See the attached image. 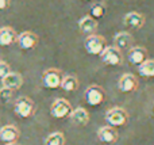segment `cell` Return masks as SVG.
I'll use <instances>...</instances> for the list:
<instances>
[{
  "label": "cell",
  "mask_w": 154,
  "mask_h": 145,
  "mask_svg": "<svg viewBox=\"0 0 154 145\" xmlns=\"http://www.w3.org/2000/svg\"><path fill=\"white\" fill-rule=\"evenodd\" d=\"M107 48V41L103 35L100 34H92L88 35L84 41V49L88 54L92 56H100Z\"/></svg>",
  "instance_id": "6da1fadb"
},
{
  "label": "cell",
  "mask_w": 154,
  "mask_h": 145,
  "mask_svg": "<svg viewBox=\"0 0 154 145\" xmlns=\"http://www.w3.org/2000/svg\"><path fill=\"white\" fill-rule=\"evenodd\" d=\"M104 118H106V122L108 124V126H125L128 121V113L122 107H112L106 113Z\"/></svg>",
  "instance_id": "7a4b0ae2"
},
{
  "label": "cell",
  "mask_w": 154,
  "mask_h": 145,
  "mask_svg": "<svg viewBox=\"0 0 154 145\" xmlns=\"http://www.w3.org/2000/svg\"><path fill=\"white\" fill-rule=\"evenodd\" d=\"M73 111V107L66 99L64 98H58L56 99L50 106V114L51 117L57 119H64V118H69L70 114Z\"/></svg>",
  "instance_id": "3957f363"
},
{
  "label": "cell",
  "mask_w": 154,
  "mask_h": 145,
  "mask_svg": "<svg viewBox=\"0 0 154 145\" xmlns=\"http://www.w3.org/2000/svg\"><path fill=\"white\" fill-rule=\"evenodd\" d=\"M14 111L20 118H30L35 111V105L29 96H20L14 103Z\"/></svg>",
  "instance_id": "277c9868"
},
{
  "label": "cell",
  "mask_w": 154,
  "mask_h": 145,
  "mask_svg": "<svg viewBox=\"0 0 154 145\" xmlns=\"http://www.w3.org/2000/svg\"><path fill=\"white\" fill-rule=\"evenodd\" d=\"M62 79H64L62 72L56 68H49L42 73V83L49 90H56L61 87Z\"/></svg>",
  "instance_id": "5b68a950"
},
{
  "label": "cell",
  "mask_w": 154,
  "mask_h": 145,
  "mask_svg": "<svg viewBox=\"0 0 154 145\" xmlns=\"http://www.w3.org/2000/svg\"><path fill=\"white\" fill-rule=\"evenodd\" d=\"M84 98H85V102L89 106H99L106 99V92H104V90L100 86L92 84V86H89L85 90Z\"/></svg>",
  "instance_id": "8992f818"
},
{
  "label": "cell",
  "mask_w": 154,
  "mask_h": 145,
  "mask_svg": "<svg viewBox=\"0 0 154 145\" xmlns=\"http://www.w3.org/2000/svg\"><path fill=\"white\" fill-rule=\"evenodd\" d=\"M100 58L103 61V64L108 65V67H118V65H120L123 62L122 52L115 48L114 45L107 46L103 53L100 54Z\"/></svg>",
  "instance_id": "52a82bcc"
},
{
  "label": "cell",
  "mask_w": 154,
  "mask_h": 145,
  "mask_svg": "<svg viewBox=\"0 0 154 145\" xmlns=\"http://www.w3.org/2000/svg\"><path fill=\"white\" fill-rule=\"evenodd\" d=\"M19 48L23 50H32L38 45V35L34 31H22L16 38Z\"/></svg>",
  "instance_id": "ba28073f"
},
{
  "label": "cell",
  "mask_w": 154,
  "mask_h": 145,
  "mask_svg": "<svg viewBox=\"0 0 154 145\" xmlns=\"http://www.w3.org/2000/svg\"><path fill=\"white\" fill-rule=\"evenodd\" d=\"M138 86H139V81L133 73H125V75L120 76L119 81H118V88H119V91L125 92V94L137 91Z\"/></svg>",
  "instance_id": "9c48e42d"
},
{
  "label": "cell",
  "mask_w": 154,
  "mask_h": 145,
  "mask_svg": "<svg viewBox=\"0 0 154 145\" xmlns=\"http://www.w3.org/2000/svg\"><path fill=\"white\" fill-rule=\"evenodd\" d=\"M147 49L143 48V46H133L130 50L127 52V60L130 64L133 65H142L145 61L147 60Z\"/></svg>",
  "instance_id": "30bf717a"
},
{
  "label": "cell",
  "mask_w": 154,
  "mask_h": 145,
  "mask_svg": "<svg viewBox=\"0 0 154 145\" xmlns=\"http://www.w3.org/2000/svg\"><path fill=\"white\" fill-rule=\"evenodd\" d=\"M134 37L128 31H119L114 37V46L116 49L122 50H130L133 48Z\"/></svg>",
  "instance_id": "8fae6325"
},
{
  "label": "cell",
  "mask_w": 154,
  "mask_h": 145,
  "mask_svg": "<svg viewBox=\"0 0 154 145\" xmlns=\"http://www.w3.org/2000/svg\"><path fill=\"white\" fill-rule=\"evenodd\" d=\"M20 132L15 125H4L0 128V141L5 144H14L18 141Z\"/></svg>",
  "instance_id": "7c38bea8"
},
{
  "label": "cell",
  "mask_w": 154,
  "mask_h": 145,
  "mask_svg": "<svg viewBox=\"0 0 154 145\" xmlns=\"http://www.w3.org/2000/svg\"><path fill=\"white\" fill-rule=\"evenodd\" d=\"M145 15L138 11H131V12H127L123 18V23L126 24L127 27L133 30H139L141 27H143L145 24Z\"/></svg>",
  "instance_id": "4fadbf2b"
},
{
  "label": "cell",
  "mask_w": 154,
  "mask_h": 145,
  "mask_svg": "<svg viewBox=\"0 0 154 145\" xmlns=\"http://www.w3.org/2000/svg\"><path fill=\"white\" fill-rule=\"evenodd\" d=\"M2 86L11 91H16L23 86V77L18 72H10L5 77L2 79Z\"/></svg>",
  "instance_id": "5bb4252c"
},
{
  "label": "cell",
  "mask_w": 154,
  "mask_h": 145,
  "mask_svg": "<svg viewBox=\"0 0 154 145\" xmlns=\"http://www.w3.org/2000/svg\"><path fill=\"white\" fill-rule=\"evenodd\" d=\"M97 138L104 144H114L118 141V132L112 126H101L97 130Z\"/></svg>",
  "instance_id": "9a60e30c"
},
{
  "label": "cell",
  "mask_w": 154,
  "mask_h": 145,
  "mask_svg": "<svg viewBox=\"0 0 154 145\" xmlns=\"http://www.w3.org/2000/svg\"><path fill=\"white\" fill-rule=\"evenodd\" d=\"M79 29L82 34H87V35L96 34V31H97V20L91 18L89 15L84 16V18H81L79 20Z\"/></svg>",
  "instance_id": "2e32d148"
},
{
  "label": "cell",
  "mask_w": 154,
  "mask_h": 145,
  "mask_svg": "<svg viewBox=\"0 0 154 145\" xmlns=\"http://www.w3.org/2000/svg\"><path fill=\"white\" fill-rule=\"evenodd\" d=\"M69 118L77 126H85L89 122V113L84 107H77V109H73Z\"/></svg>",
  "instance_id": "e0dca14e"
},
{
  "label": "cell",
  "mask_w": 154,
  "mask_h": 145,
  "mask_svg": "<svg viewBox=\"0 0 154 145\" xmlns=\"http://www.w3.org/2000/svg\"><path fill=\"white\" fill-rule=\"evenodd\" d=\"M18 38L16 31L10 26L0 27V46H10Z\"/></svg>",
  "instance_id": "ac0fdd59"
},
{
  "label": "cell",
  "mask_w": 154,
  "mask_h": 145,
  "mask_svg": "<svg viewBox=\"0 0 154 145\" xmlns=\"http://www.w3.org/2000/svg\"><path fill=\"white\" fill-rule=\"evenodd\" d=\"M61 88L66 92H73L79 88V80H77L76 76L73 75H68L64 76L62 79V83H61Z\"/></svg>",
  "instance_id": "d6986e66"
},
{
  "label": "cell",
  "mask_w": 154,
  "mask_h": 145,
  "mask_svg": "<svg viewBox=\"0 0 154 145\" xmlns=\"http://www.w3.org/2000/svg\"><path fill=\"white\" fill-rule=\"evenodd\" d=\"M138 73L142 77H154V60H146L142 65L138 67Z\"/></svg>",
  "instance_id": "ffe728a7"
},
{
  "label": "cell",
  "mask_w": 154,
  "mask_h": 145,
  "mask_svg": "<svg viewBox=\"0 0 154 145\" xmlns=\"http://www.w3.org/2000/svg\"><path fill=\"white\" fill-rule=\"evenodd\" d=\"M106 15V5L103 3H93L89 8V16L93 18L95 20L97 19H101Z\"/></svg>",
  "instance_id": "44dd1931"
},
{
  "label": "cell",
  "mask_w": 154,
  "mask_h": 145,
  "mask_svg": "<svg viewBox=\"0 0 154 145\" xmlns=\"http://www.w3.org/2000/svg\"><path fill=\"white\" fill-rule=\"evenodd\" d=\"M45 145H65V136L61 132L50 133L45 138Z\"/></svg>",
  "instance_id": "7402d4cb"
},
{
  "label": "cell",
  "mask_w": 154,
  "mask_h": 145,
  "mask_svg": "<svg viewBox=\"0 0 154 145\" xmlns=\"http://www.w3.org/2000/svg\"><path fill=\"white\" fill-rule=\"evenodd\" d=\"M14 98V91L2 87L0 88V105H8Z\"/></svg>",
  "instance_id": "603a6c76"
},
{
  "label": "cell",
  "mask_w": 154,
  "mask_h": 145,
  "mask_svg": "<svg viewBox=\"0 0 154 145\" xmlns=\"http://www.w3.org/2000/svg\"><path fill=\"white\" fill-rule=\"evenodd\" d=\"M10 72H11V69H10V65H8V62L0 60V80H2L3 77H5V76H7Z\"/></svg>",
  "instance_id": "cb8c5ba5"
},
{
  "label": "cell",
  "mask_w": 154,
  "mask_h": 145,
  "mask_svg": "<svg viewBox=\"0 0 154 145\" xmlns=\"http://www.w3.org/2000/svg\"><path fill=\"white\" fill-rule=\"evenodd\" d=\"M11 0H0V11H4L10 7Z\"/></svg>",
  "instance_id": "d4e9b609"
},
{
  "label": "cell",
  "mask_w": 154,
  "mask_h": 145,
  "mask_svg": "<svg viewBox=\"0 0 154 145\" xmlns=\"http://www.w3.org/2000/svg\"><path fill=\"white\" fill-rule=\"evenodd\" d=\"M5 145H19L18 143H14V144H5Z\"/></svg>",
  "instance_id": "484cf974"
},
{
  "label": "cell",
  "mask_w": 154,
  "mask_h": 145,
  "mask_svg": "<svg viewBox=\"0 0 154 145\" xmlns=\"http://www.w3.org/2000/svg\"><path fill=\"white\" fill-rule=\"evenodd\" d=\"M85 2H93V0H85Z\"/></svg>",
  "instance_id": "4316f807"
}]
</instances>
